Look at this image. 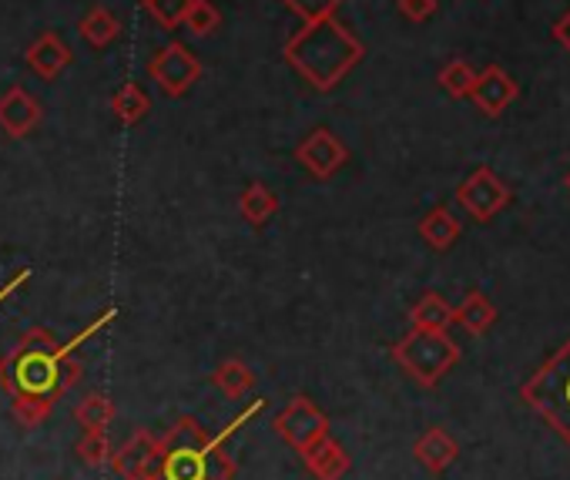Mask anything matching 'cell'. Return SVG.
<instances>
[{
    "instance_id": "cell-1",
    "label": "cell",
    "mask_w": 570,
    "mask_h": 480,
    "mask_svg": "<svg viewBox=\"0 0 570 480\" xmlns=\"http://www.w3.org/2000/svg\"><path fill=\"white\" fill-rule=\"evenodd\" d=\"M282 55H285V65H289L309 88L333 91L366 58V45L340 18H323V21H306L289 41H285Z\"/></svg>"
},
{
    "instance_id": "cell-2",
    "label": "cell",
    "mask_w": 570,
    "mask_h": 480,
    "mask_svg": "<svg viewBox=\"0 0 570 480\" xmlns=\"http://www.w3.org/2000/svg\"><path fill=\"white\" fill-rule=\"evenodd\" d=\"M228 433L212 437L195 417H178L161 443V480H235V460L225 453Z\"/></svg>"
},
{
    "instance_id": "cell-3",
    "label": "cell",
    "mask_w": 570,
    "mask_h": 480,
    "mask_svg": "<svg viewBox=\"0 0 570 480\" xmlns=\"http://www.w3.org/2000/svg\"><path fill=\"white\" fill-rule=\"evenodd\" d=\"M0 390L14 396L18 390L35 393H61V343L51 330L35 326L28 330L4 356H0Z\"/></svg>"
},
{
    "instance_id": "cell-4",
    "label": "cell",
    "mask_w": 570,
    "mask_h": 480,
    "mask_svg": "<svg viewBox=\"0 0 570 480\" xmlns=\"http://www.w3.org/2000/svg\"><path fill=\"white\" fill-rule=\"evenodd\" d=\"M520 400L570 447V340L523 380Z\"/></svg>"
},
{
    "instance_id": "cell-5",
    "label": "cell",
    "mask_w": 570,
    "mask_h": 480,
    "mask_svg": "<svg viewBox=\"0 0 570 480\" xmlns=\"http://www.w3.org/2000/svg\"><path fill=\"white\" fill-rule=\"evenodd\" d=\"M393 360L420 386H436L460 363V346L450 340V333L410 330L393 343Z\"/></svg>"
},
{
    "instance_id": "cell-6",
    "label": "cell",
    "mask_w": 570,
    "mask_h": 480,
    "mask_svg": "<svg viewBox=\"0 0 570 480\" xmlns=\"http://www.w3.org/2000/svg\"><path fill=\"white\" fill-rule=\"evenodd\" d=\"M275 433L289 443L299 457L306 453V450H313L320 440H326V437H333L330 433V417L309 400V396H293L289 403H285L282 410H278V417H275Z\"/></svg>"
},
{
    "instance_id": "cell-7",
    "label": "cell",
    "mask_w": 570,
    "mask_h": 480,
    "mask_svg": "<svg viewBox=\"0 0 570 480\" xmlns=\"http://www.w3.org/2000/svg\"><path fill=\"white\" fill-rule=\"evenodd\" d=\"M202 75H205L202 61L181 41L158 48L148 61V78L158 85L165 98H185L202 81Z\"/></svg>"
},
{
    "instance_id": "cell-8",
    "label": "cell",
    "mask_w": 570,
    "mask_h": 480,
    "mask_svg": "<svg viewBox=\"0 0 570 480\" xmlns=\"http://www.w3.org/2000/svg\"><path fill=\"white\" fill-rule=\"evenodd\" d=\"M510 198H513L510 185H507L493 168H487V165L473 168V172L456 185V205H460L470 218H476V222H490L493 215H500V212L510 205Z\"/></svg>"
},
{
    "instance_id": "cell-9",
    "label": "cell",
    "mask_w": 570,
    "mask_h": 480,
    "mask_svg": "<svg viewBox=\"0 0 570 480\" xmlns=\"http://www.w3.org/2000/svg\"><path fill=\"white\" fill-rule=\"evenodd\" d=\"M296 161L320 182H330L336 172H343V165L350 161V148L330 131V128H316L309 131L299 148H296Z\"/></svg>"
},
{
    "instance_id": "cell-10",
    "label": "cell",
    "mask_w": 570,
    "mask_h": 480,
    "mask_svg": "<svg viewBox=\"0 0 570 480\" xmlns=\"http://www.w3.org/2000/svg\"><path fill=\"white\" fill-rule=\"evenodd\" d=\"M111 467L121 480H161V443L151 430H138L115 457Z\"/></svg>"
},
{
    "instance_id": "cell-11",
    "label": "cell",
    "mask_w": 570,
    "mask_h": 480,
    "mask_svg": "<svg viewBox=\"0 0 570 480\" xmlns=\"http://www.w3.org/2000/svg\"><path fill=\"white\" fill-rule=\"evenodd\" d=\"M41 121H45V108L24 85H11L0 95V128L11 138H28Z\"/></svg>"
},
{
    "instance_id": "cell-12",
    "label": "cell",
    "mask_w": 570,
    "mask_h": 480,
    "mask_svg": "<svg viewBox=\"0 0 570 480\" xmlns=\"http://www.w3.org/2000/svg\"><path fill=\"white\" fill-rule=\"evenodd\" d=\"M520 88L517 81L500 68V65H487L480 75H476V85L470 91V101L480 108V115L487 118H500L513 101H517Z\"/></svg>"
},
{
    "instance_id": "cell-13",
    "label": "cell",
    "mask_w": 570,
    "mask_h": 480,
    "mask_svg": "<svg viewBox=\"0 0 570 480\" xmlns=\"http://www.w3.org/2000/svg\"><path fill=\"white\" fill-rule=\"evenodd\" d=\"M24 61H28V68H31L41 81H55V78H61V75L71 68L75 55H71V48L61 41L58 31H45L41 38L31 41V48L24 51Z\"/></svg>"
},
{
    "instance_id": "cell-14",
    "label": "cell",
    "mask_w": 570,
    "mask_h": 480,
    "mask_svg": "<svg viewBox=\"0 0 570 480\" xmlns=\"http://www.w3.org/2000/svg\"><path fill=\"white\" fill-rule=\"evenodd\" d=\"M413 457L423 463V470H430L433 477L446 473L453 467V460L460 457V443L450 437L446 427H426L416 443H413Z\"/></svg>"
},
{
    "instance_id": "cell-15",
    "label": "cell",
    "mask_w": 570,
    "mask_h": 480,
    "mask_svg": "<svg viewBox=\"0 0 570 480\" xmlns=\"http://www.w3.org/2000/svg\"><path fill=\"white\" fill-rule=\"evenodd\" d=\"M303 463L316 480H343L350 473V467H353V457L346 453V447L340 440L326 437L313 450L303 453Z\"/></svg>"
},
{
    "instance_id": "cell-16",
    "label": "cell",
    "mask_w": 570,
    "mask_h": 480,
    "mask_svg": "<svg viewBox=\"0 0 570 480\" xmlns=\"http://www.w3.org/2000/svg\"><path fill=\"white\" fill-rule=\"evenodd\" d=\"M463 225L460 218L446 208V205H433L423 218H420V238L433 249V253H446L460 243Z\"/></svg>"
},
{
    "instance_id": "cell-17",
    "label": "cell",
    "mask_w": 570,
    "mask_h": 480,
    "mask_svg": "<svg viewBox=\"0 0 570 480\" xmlns=\"http://www.w3.org/2000/svg\"><path fill=\"white\" fill-rule=\"evenodd\" d=\"M410 323H413V330L450 333V326L456 323V310H453L440 293H423V296L410 306Z\"/></svg>"
},
{
    "instance_id": "cell-18",
    "label": "cell",
    "mask_w": 570,
    "mask_h": 480,
    "mask_svg": "<svg viewBox=\"0 0 570 480\" xmlns=\"http://www.w3.org/2000/svg\"><path fill=\"white\" fill-rule=\"evenodd\" d=\"M78 35H81L85 45H91L95 51H101V48H108V45L118 41L121 21H118L108 8H91V11L78 21Z\"/></svg>"
},
{
    "instance_id": "cell-19",
    "label": "cell",
    "mask_w": 570,
    "mask_h": 480,
    "mask_svg": "<svg viewBox=\"0 0 570 480\" xmlns=\"http://www.w3.org/2000/svg\"><path fill=\"white\" fill-rule=\"evenodd\" d=\"M238 212H242V218H245L248 225L262 228L265 222L275 218V212H278V195H275L268 185L252 182V185L238 195Z\"/></svg>"
},
{
    "instance_id": "cell-20",
    "label": "cell",
    "mask_w": 570,
    "mask_h": 480,
    "mask_svg": "<svg viewBox=\"0 0 570 480\" xmlns=\"http://www.w3.org/2000/svg\"><path fill=\"white\" fill-rule=\"evenodd\" d=\"M55 403H58V396H51V393L18 390V393L11 396V413H14V420H18L21 427L35 430V427H41V423L55 413Z\"/></svg>"
},
{
    "instance_id": "cell-21",
    "label": "cell",
    "mask_w": 570,
    "mask_h": 480,
    "mask_svg": "<svg viewBox=\"0 0 570 480\" xmlns=\"http://www.w3.org/2000/svg\"><path fill=\"white\" fill-rule=\"evenodd\" d=\"M456 323L470 333V336H483L493 323H497V306L480 293H466V300L456 306Z\"/></svg>"
},
{
    "instance_id": "cell-22",
    "label": "cell",
    "mask_w": 570,
    "mask_h": 480,
    "mask_svg": "<svg viewBox=\"0 0 570 480\" xmlns=\"http://www.w3.org/2000/svg\"><path fill=\"white\" fill-rule=\"evenodd\" d=\"M111 111H115V118L121 121V125H138V121H145V115L151 111V98L145 95V88L138 85V81H125L118 91H115V98H111Z\"/></svg>"
},
{
    "instance_id": "cell-23",
    "label": "cell",
    "mask_w": 570,
    "mask_h": 480,
    "mask_svg": "<svg viewBox=\"0 0 570 480\" xmlns=\"http://www.w3.org/2000/svg\"><path fill=\"white\" fill-rule=\"evenodd\" d=\"M212 386H215L222 396H228V400H242V396L255 386V373H252V366H245L242 360H225V363L215 366Z\"/></svg>"
},
{
    "instance_id": "cell-24",
    "label": "cell",
    "mask_w": 570,
    "mask_h": 480,
    "mask_svg": "<svg viewBox=\"0 0 570 480\" xmlns=\"http://www.w3.org/2000/svg\"><path fill=\"white\" fill-rule=\"evenodd\" d=\"M75 420L85 427V430H108L111 427V420H115V403H111V396H105V393H88V396H81V403L75 406Z\"/></svg>"
},
{
    "instance_id": "cell-25",
    "label": "cell",
    "mask_w": 570,
    "mask_h": 480,
    "mask_svg": "<svg viewBox=\"0 0 570 480\" xmlns=\"http://www.w3.org/2000/svg\"><path fill=\"white\" fill-rule=\"evenodd\" d=\"M476 75L470 61H446L440 68V88L450 95V98H470L473 85H476Z\"/></svg>"
},
{
    "instance_id": "cell-26",
    "label": "cell",
    "mask_w": 570,
    "mask_h": 480,
    "mask_svg": "<svg viewBox=\"0 0 570 480\" xmlns=\"http://www.w3.org/2000/svg\"><path fill=\"white\" fill-rule=\"evenodd\" d=\"M191 38H208L222 28V11L212 4V0H191V8L185 14V25H181Z\"/></svg>"
},
{
    "instance_id": "cell-27",
    "label": "cell",
    "mask_w": 570,
    "mask_h": 480,
    "mask_svg": "<svg viewBox=\"0 0 570 480\" xmlns=\"http://www.w3.org/2000/svg\"><path fill=\"white\" fill-rule=\"evenodd\" d=\"M75 453L81 457L85 467H105L111 463V440H108V430H85L81 440L75 443Z\"/></svg>"
},
{
    "instance_id": "cell-28",
    "label": "cell",
    "mask_w": 570,
    "mask_h": 480,
    "mask_svg": "<svg viewBox=\"0 0 570 480\" xmlns=\"http://www.w3.org/2000/svg\"><path fill=\"white\" fill-rule=\"evenodd\" d=\"M145 8L165 31H175L178 25H185L191 0H145Z\"/></svg>"
},
{
    "instance_id": "cell-29",
    "label": "cell",
    "mask_w": 570,
    "mask_h": 480,
    "mask_svg": "<svg viewBox=\"0 0 570 480\" xmlns=\"http://www.w3.org/2000/svg\"><path fill=\"white\" fill-rule=\"evenodd\" d=\"M303 25L306 21H323V18H336V11L346 4V0H282Z\"/></svg>"
},
{
    "instance_id": "cell-30",
    "label": "cell",
    "mask_w": 570,
    "mask_h": 480,
    "mask_svg": "<svg viewBox=\"0 0 570 480\" xmlns=\"http://www.w3.org/2000/svg\"><path fill=\"white\" fill-rule=\"evenodd\" d=\"M436 0H396V11L400 18H406L410 25H423L436 14Z\"/></svg>"
},
{
    "instance_id": "cell-31",
    "label": "cell",
    "mask_w": 570,
    "mask_h": 480,
    "mask_svg": "<svg viewBox=\"0 0 570 480\" xmlns=\"http://www.w3.org/2000/svg\"><path fill=\"white\" fill-rule=\"evenodd\" d=\"M553 41H557V45H560V48L570 55V11H567V14H563L557 25H553Z\"/></svg>"
},
{
    "instance_id": "cell-32",
    "label": "cell",
    "mask_w": 570,
    "mask_h": 480,
    "mask_svg": "<svg viewBox=\"0 0 570 480\" xmlns=\"http://www.w3.org/2000/svg\"><path fill=\"white\" fill-rule=\"evenodd\" d=\"M28 280H31V270H21V273H18L14 280H8L4 286H0V303H4V300H8L11 293H18V290H21L24 283H28Z\"/></svg>"
},
{
    "instance_id": "cell-33",
    "label": "cell",
    "mask_w": 570,
    "mask_h": 480,
    "mask_svg": "<svg viewBox=\"0 0 570 480\" xmlns=\"http://www.w3.org/2000/svg\"><path fill=\"white\" fill-rule=\"evenodd\" d=\"M563 185H567V188H570V172H567V178H563Z\"/></svg>"
}]
</instances>
